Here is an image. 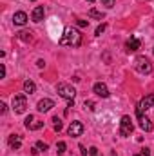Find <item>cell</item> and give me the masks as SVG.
Instances as JSON below:
<instances>
[{
  "label": "cell",
  "mask_w": 154,
  "mask_h": 156,
  "mask_svg": "<svg viewBox=\"0 0 154 156\" xmlns=\"http://www.w3.org/2000/svg\"><path fill=\"white\" fill-rule=\"evenodd\" d=\"M65 149H67L65 142H58V145H56V151H58V154H64V153H65Z\"/></svg>",
  "instance_id": "cell-20"
},
{
  "label": "cell",
  "mask_w": 154,
  "mask_h": 156,
  "mask_svg": "<svg viewBox=\"0 0 154 156\" xmlns=\"http://www.w3.org/2000/svg\"><path fill=\"white\" fill-rule=\"evenodd\" d=\"M76 24H78V27H87L89 26V22H85V20H78Z\"/></svg>",
  "instance_id": "cell-26"
},
{
  "label": "cell",
  "mask_w": 154,
  "mask_h": 156,
  "mask_svg": "<svg viewBox=\"0 0 154 156\" xmlns=\"http://www.w3.org/2000/svg\"><path fill=\"white\" fill-rule=\"evenodd\" d=\"M152 53H154V49H152Z\"/></svg>",
  "instance_id": "cell-34"
},
{
  "label": "cell",
  "mask_w": 154,
  "mask_h": 156,
  "mask_svg": "<svg viewBox=\"0 0 154 156\" xmlns=\"http://www.w3.org/2000/svg\"><path fill=\"white\" fill-rule=\"evenodd\" d=\"M13 22H15V26H26L27 24V15L24 11H16L13 15Z\"/></svg>",
  "instance_id": "cell-13"
},
{
  "label": "cell",
  "mask_w": 154,
  "mask_h": 156,
  "mask_svg": "<svg viewBox=\"0 0 154 156\" xmlns=\"http://www.w3.org/2000/svg\"><path fill=\"white\" fill-rule=\"evenodd\" d=\"M80 151H82V154H83V156L89 154V151H85V147H83V145H80Z\"/></svg>",
  "instance_id": "cell-31"
},
{
  "label": "cell",
  "mask_w": 154,
  "mask_h": 156,
  "mask_svg": "<svg viewBox=\"0 0 154 156\" xmlns=\"http://www.w3.org/2000/svg\"><path fill=\"white\" fill-rule=\"evenodd\" d=\"M18 38L22 40V42H31V31H20Z\"/></svg>",
  "instance_id": "cell-19"
},
{
  "label": "cell",
  "mask_w": 154,
  "mask_h": 156,
  "mask_svg": "<svg viewBox=\"0 0 154 156\" xmlns=\"http://www.w3.org/2000/svg\"><path fill=\"white\" fill-rule=\"evenodd\" d=\"M140 45H142V42H140V38H136V37H131V38L127 40V44H125V47H127V51H129V53L138 51V49H140Z\"/></svg>",
  "instance_id": "cell-12"
},
{
  "label": "cell",
  "mask_w": 154,
  "mask_h": 156,
  "mask_svg": "<svg viewBox=\"0 0 154 156\" xmlns=\"http://www.w3.org/2000/svg\"><path fill=\"white\" fill-rule=\"evenodd\" d=\"M13 111L15 113H24L26 111V107H27V100H26V96L24 94H18V96H15L13 98Z\"/></svg>",
  "instance_id": "cell-5"
},
{
  "label": "cell",
  "mask_w": 154,
  "mask_h": 156,
  "mask_svg": "<svg viewBox=\"0 0 154 156\" xmlns=\"http://www.w3.org/2000/svg\"><path fill=\"white\" fill-rule=\"evenodd\" d=\"M89 154L91 156H98V149H96V147H91V149H89Z\"/></svg>",
  "instance_id": "cell-27"
},
{
  "label": "cell",
  "mask_w": 154,
  "mask_h": 156,
  "mask_svg": "<svg viewBox=\"0 0 154 156\" xmlns=\"http://www.w3.org/2000/svg\"><path fill=\"white\" fill-rule=\"evenodd\" d=\"M24 91H26L27 94H33V93L37 91V85H35V82H33V80H26V82H24Z\"/></svg>",
  "instance_id": "cell-16"
},
{
  "label": "cell",
  "mask_w": 154,
  "mask_h": 156,
  "mask_svg": "<svg viewBox=\"0 0 154 156\" xmlns=\"http://www.w3.org/2000/svg\"><path fill=\"white\" fill-rule=\"evenodd\" d=\"M62 127H64L62 120H60L58 116H54V118H53V129H54L56 133H60V131H62Z\"/></svg>",
  "instance_id": "cell-18"
},
{
  "label": "cell",
  "mask_w": 154,
  "mask_h": 156,
  "mask_svg": "<svg viewBox=\"0 0 154 156\" xmlns=\"http://www.w3.org/2000/svg\"><path fill=\"white\" fill-rule=\"evenodd\" d=\"M0 76H2V78L5 76V66H4V64L0 66Z\"/></svg>",
  "instance_id": "cell-28"
},
{
  "label": "cell",
  "mask_w": 154,
  "mask_h": 156,
  "mask_svg": "<svg viewBox=\"0 0 154 156\" xmlns=\"http://www.w3.org/2000/svg\"><path fill=\"white\" fill-rule=\"evenodd\" d=\"M56 93H58L62 98H65L67 102H75L76 91H75L73 85H69V83H65V82H60V83L56 85Z\"/></svg>",
  "instance_id": "cell-2"
},
{
  "label": "cell",
  "mask_w": 154,
  "mask_h": 156,
  "mask_svg": "<svg viewBox=\"0 0 154 156\" xmlns=\"http://www.w3.org/2000/svg\"><path fill=\"white\" fill-rule=\"evenodd\" d=\"M31 2H35V0H31Z\"/></svg>",
  "instance_id": "cell-33"
},
{
  "label": "cell",
  "mask_w": 154,
  "mask_h": 156,
  "mask_svg": "<svg viewBox=\"0 0 154 156\" xmlns=\"http://www.w3.org/2000/svg\"><path fill=\"white\" fill-rule=\"evenodd\" d=\"M54 107V102L51 100V98H44V100H40L38 105H37V109H38L40 113H47V111H51Z\"/></svg>",
  "instance_id": "cell-11"
},
{
  "label": "cell",
  "mask_w": 154,
  "mask_h": 156,
  "mask_svg": "<svg viewBox=\"0 0 154 156\" xmlns=\"http://www.w3.org/2000/svg\"><path fill=\"white\" fill-rule=\"evenodd\" d=\"M38 151H47V144H44V142H37V145H35Z\"/></svg>",
  "instance_id": "cell-23"
},
{
  "label": "cell",
  "mask_w": 154,
  "mask_h": 156,
  "mask_svg": "<svg viewBox=\"0 0 154 156\" xmlns=\"http://www.w3.org/2000/svg\"><path fill=\"white\" fill-rule=\"evenodd\" d=\"M134 69L140 73V75H151L152 73V64L147 56H138L134 60Z\"/></svg>",
  "instance_id": "cell-3"
},
{
  "label": "cell",
  "mask_w": 154,
  "mask_h": 156,
  "mask_svg": "<svg viewBox=\"0 0 154 156\" xmlns=\"http://www.w3.org/2000/svg\"><path fill=\"white\" fill-rule=\"evenodd\" d=\"M37 66L42 69V67H45V62H44V60H38V62H37Z\"/></svg>",
  "instance_id": "cell-30"
},
{
  "label": "cell",
  "mask_w": 154,
  "mask_h": 156,
  "mask_svg": "<svg viewBox=\"0 0 154 156\" xmlns=\"http://www.w3.org/2000/svg\"><path fill=\"white\" fill-rule=\"evenodd\" d=\"M132 129H134V125H132L131 116H127V115H125V116H121V122H120V136H123V138L131 136Z\"/></svg>",
  "instance_id": "cell-4"
},
{
  "label": "cell",
  "mask_w": 154,
  "mask_h": 156,
  "mask_svg": "<svg viewBox=\"0 0 154 156\" xmlns=\"http://www.w3.org/2000/svg\"><path fill=\"white\" fill-rule=\"evenodd\" d=\"M26 127H27L29 131H38V129L44 127V122L37 120L35 116H27V118H26Z\"/></svg>",
  "instance_id": "cell-9"
},
{
  "label": "cell",
  "mask_w": 154,
  "mask_h": 156,
  "mask_svg": "<svg viewBox=\"0 0 154 156\" xmlns=\"http://www.w3.org/2000/svg\"><path fill=\"white\" fill-rule=\"evenodd\" d=\"M87 2H96V0H87Z\"/></svg>",
  "instance_id": "cell-32"
},
{
  "label": "cell",
  "mask_w": 154,
  "mask_h": 156,
  "mask_svg": "<svg viewBox=\"0 0 154 156\" xmlns=\"http://www.w3.org/2000/svg\"><path fill=\"white\" fill-rule=\"evenodd\" d=\"M67 133H69V136H80L83 133V123L82 122H71Z\"/></svg>",
  "instance_id": "cell-10"
},
{
  "label": "cell",
  "mask_w": 154,
  "mask_h": 156,
  "mask_svg": "<svg viewBox=\"0 0 154 156\" xmlns=\"http://www.w3.org/2000/svg\"><path fill=\"white\" fill-rule=\"evenodd\" d=\"M134 156H151V151H149V149H143L142 153H136Z\"/></svg>",
  "instance_id": "cell-24"
},
{
  "label": "cell",
  "mask_w": 154,
  "mask_h": 156,
  "mask_svg": "<svg viewBox=\"0 0 154 156\" xmlns=\"http://www.w3.org/2000/svg\"><path fill=\"white\" fill-rule=\"evenodd\" d=\"M102 5H105V7H114L116 5V0H102Z\"/></svg>",
  "instance_id": "cell-21"
},
{
  "label": "cell",
  "mask_w": 154,
  "mask_h": 156,
  "mask_svg": "<svg viewBox=\"0 0 154 156\" xmlns=\"http://www.w3.org/2000/svg\"><path fill=\"white\" fill-rule=\"evenodd\" d=\"M20 145H22L20 134H11V136H9V147H11V149H20Z\"/></svg>",
  "instance_id": "cell-15"
},
{
  "label": "cell",
  "mask_w": 154,
  "mask_h": 156,
  "mask_svg": "<svg viewBox=\"0 0 154 156\" xmlns=\"http://www.w3.org/2000/svg\"><path fill=\"white\" fill-rule=\"evenodd\" d=\"M85 107H89L91 111L94 109V102H91V100H85Z\"/></svg>",
  "instance_id": "cell-25"
},
{
  "label": "cell",
  "mask_w": 154,
  "mask_h": 156,
  "mask_svg": "<svg viewBox=\"0 0 154 156\" xmlns=\"http://www.w3.org/2000/svg\"><path fill=\"white\" fill-rule=\"evenodd\" d=\"M105 27H107V26H105V24H100V26H98V27H96V31H94V35H96V37H100V35H102V33H103V31H105Z\"/></svg>",
  "instance_id": "cell-22"
},
{
  "label": "cell",
  "mask_w": 154,
  "mask_h": 156,
  "mask_svg": "<svg viewBox=\"0 0 154 156\" xmlns=\"http://www.w3.org/2000/svg\"><path fill=\"white\" fill-rule=\"evenodd\" d=\"M89 16L91 18H96V20H103L105 18V15L102 11H96V9H89Z\"/></svg>",
  "instance_id": "cell-17"
},
{
  "label": "cell",
  "mask_w": 154,
  "mask_h": 156,
  "mask_svg": "<svg viewBox=\"0 0 154 156\" xmlns=\"http://www.w3.org/2000/svg\"><path fill=\"white\" fill-rule=\"evenodd\" d=\"M93 91L98 94V96H102V98H107L111 93H109V87L103 83V82H96L94 83V87H93Z\"/></svg>",
  "instance_id": "cell-8"
},
{
  "label": "cell",
  "mask_w": 154,
  "mask_h": 156,
  "mask_svg": "<svg viewBox=\"0 0 154 156\" xmlns=\"http://www.w3.org/2000/svg\"><path fill=\"white\" fill-rule=\"evenodd\" d=\"M5 111H7V105H5V104H0V113H2V115H4V113H5Z\"/></svg>",
  "instance_id": "cell-29"
},
{
  "label": "cell",
  "mask_w": 154,
  "mask_h": 156,
  "mask_svg": "<svg viewBox=\"0 0 154 156\" xmlns=\"http://www.w3.org/2000/svg\"><path fill=\"white\" fill-rule=\"evenodd\" d=\"M136 116H138V122H140V127H142L145 133H151V131H152V122H151V118L143 116V113H136Z\"/></svg>",
  "instance_id": "cell-7"
},
{
  "label": "cell",
  "mask_w": 154,
  "mask_h": 156,
  "mask_svg": "<svg viewBox=\"0 0 154 156\" xmlns=\"http://www.w3.org/2000/svg\"><path fill=\"white\" fill-rule=\"evenodd\" d=\"M151 107H154V94H147V96L142 98V102L138 104L136 113H143V111H147V109H151Z\"/></svg>",
  "instance_id": "cell-6"
},
{
  "label": "cell",
  "mask_w": 154,
  "mask_h": 156,
  "mask_svg": "<svg viewBox=\"0 0 154 156\" xmlns=\"http://www.w3.org/2000/svg\"><path fill=\"white\" fill-rule=\"evenodd\" d=\"M80 42H82V35L78 33L76 29H73V27H67L64 31L62 38H60V44L62 45H69V47H78Z\"/></svg>",
  "instance_id": "cell-1"
},
{
  "label": "cell",
  "mask_w": 154,
  "mask_h": 156,
  "mask_svg": "<svg viewBox=\"0 0 154 156\" xmlns=\"http://www.w3.org/2000/svg\"><path fill=\"white\" fill-rule=\"evenodd\" d=\"M44 15H45L44 5H37V7L33 9V13H31V18H33V22H42V20H44Z\"/></svg>",
  "instance_id": "cell-14"
}]
</instances>
